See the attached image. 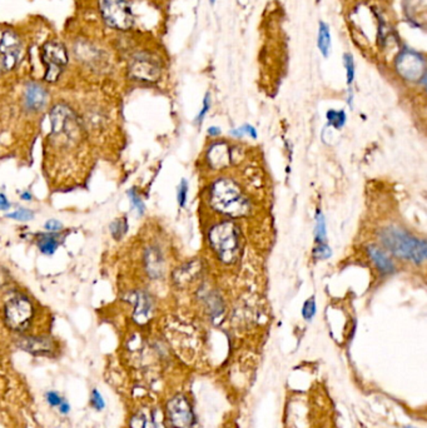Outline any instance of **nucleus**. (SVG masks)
<instances>
[{
    "mask_svg": "<svg viewBox=\"0 0 427 428\" xmlns=\"http://www.w3.org/2000/svg\"><path fill=\"white\" fill-rule=\"evenodd\" d=\"M50 125L53 135L68 141H75L80 135V123L77 114L68 105H58L50 112Z\"/></svg>",
    "mask_w": 427,
    "mask_h": 428,
    "instance_id": "nucleus-5",
    "label": "nucleus"
},
{
    "mask_svg": "<svg viewBox=\"0 0 427 428\" xmlns=\"http://www.w3.org/2000/svg\"><path fill=\"white\" fill-rule=\"evenodd\" d=\"M22 54V43L12 31H3L0 36V73L12 70Z\"/></svg>",
    "mask_w": 427,
    "mask_h": 428,
    "instance_id": "nucleus-9",
    "label": "nucleus"
},
{
    "mask_svg": "<svg viewBox=\"0 0 427 428\" xmlns=\"http://www.w3.org/2000/svg\"><path fill=\"white\" fill-rule=\"evenodd\" d=\"M403 10L409 20L421 25L426 15V0H403Z\"/></svg>",
    "mask_w": 427,
    "mask_h": 428,
    "instance_id": "nucleus-18",
    "label": "nucleus"
},
{
    "mask_svg": "<svg viewBox=\"0 0 427 428\" xmlns=\"http://www.w3.org/2000/svg\"><path fill=\"white\" fill-rule=\"evenodd\" d=\"M214 1H216V0H211V3H212V4H214Z\"/></svg>",
    "mask_w": 427,
    "mask_h": 428,
    "instance_id": "nucleus-41",
    "label": "nucleus"
},
{
    "mask_svg": "<svg viewBox=\"0 0 427 428\" xmlns=\"http://www.w3.org/2000/svg\"><path fill=\"white\" fill-rule=\"evenodd\" d=\"M209 201L217 212L233 218L244 217L250 213V201L237 184L227 178H220L212 184Z\"/></svg>",
    "mask_w": 427,
    "mask_h": 428,
    "instance_id": "nucleus-1",
    "label": "nucleus"
},
{
    "mask_svg": "<svg viewBox=\"0 0 427 428\" xmlns=\"http://www.w3.org/2000/svg\"><path fill=\"white\" fill-rule=\"evenodd\" d=\"M208 162L214 168H223L230 163L231 160V152L226 143H214L211 148L208 149Z\"/></svg>",
    "mask_w": 427,
    "mask_h": 428,
    "instance_id": "nucleus-16",
    "label": "nucleus"
},
{
    "mask_svg": "<svg viewBox=\"0 0 427 428\" xmlns=\"http://www.w3.org/2000/svg\"><path fill=\"white\" fill-rule=\"evenodd\" d=\"M167 413L173 428H192L195 415L187 398L178 395L167 404Z\"/></svg>",
    "mask_w": 427,
    "mask_h": 428,
    "instance_id": "nucleus-10",
    "label": "nucleus"
},
{
    "mask_svg": "<svg viewBox=\"0 0 427 428\" xmlns=\"http://www.w3.org/2000/svg\"><path fill=\"white\" fill-rule=\"evenodd\" d=\"M8 218H13V220H19V222H27V220H31L34 218L33 212L29 209L20 208L13 213L6 214Z\"/></svg>",
    "mask_w": 427,
    "mask_h": 428,
    "instance_id": "nucleus-30",
    "label": "nucleus"
},
{
    "mask_svg": "<svg viewBox=\"0 0 427 428\" xmlns=\"http://www.w3.org/2000/svg\"><path fill=\"white\" fill-rule=\"evenodd\" d=\"M128 196L130 202L133 204V207L138 211V213L141 214V215L144 213V209H146L144 208V204L142 202L141 197L135 193V190H129Z\"/></svg>",
    "mask_w": 427,
    "mask_h": 428,
    "instance_id": "nucleus-32",
    "label": "nucleus"
},
{
    "mask_svg": "<svg viewBox=\"0 0 427 428\" xmlns=\"http://www.w3.org/2000/svg\"><path fill=\"white\" fill-rule=\"evenodd\" d=\"M343 63H345V69H346V77H347V84H351L354 79V56L346 53L343 55Z\"/></svg>",
    "mask_w": 427,
    "mask_h": 428,
    "instance_id": "nucleus-26",
    "label": "nucleus"
},
{
    "mask_svg": "<svg viewBox=\"0 0 427 428\" xmlns=\"http://www.w3.org/2000/svg\"><path fill=\"white\" fill-rule=\"evenodd\" d=\"M20 197H22V199H24V201H31V193H28V192H25V193H23Z\"/></svg>",
    "mask_w": 427,
    "mask_h": 428,
    "instance_id": "nucleus-40",
    "label": "nucleus"
},
{
    "mask_svg": "<svg viewBox=\"0 0 427 428\" xmlns=\"http://www.w3.org/2000/svg\"><path fill=\"white\" fill-rule=\"evenodd\" d=\"M407 428H411V427H407Z\"/></svg>",
    "mask_w": 427,
    "mask_h": 428,
    "instance_id": "nucleus-42",
    "label": "nucleus"
},
{
    "mask_svg": "<svg viewBox=\"0 0 427 428\" xmlns=\"http://www.w3.org/2000/svg\"><path fill=\"white\" fill-rule=\"evenodd\" d=\"M146 267L152 278H158L163 273V258L157 248H149L146 252Z\"/></svg>",
    "mask_w": 427,
    "mask_h": 428,
    "instance_id": "nucleus-19",
    "label": "nucleus"
},
{
    "mask_svg": "<svg viewBox=\"0 0 427 428\" xmlns=\"http://www.w3.org/2000/svg\"><path fill=\"white\" fill-rule=\"evenodd\" d=\"M367 253H368L370 258L373 259L375 266H376L384 275H392V273H395L396 267H395V264L392 262V259H391L380 247L373 245H368V247H367Z\"/></svg>",
    "mask_w": 427,
    "mask_h": 428,
    "instance_id": "nucleus-17",
    "label": "nucleus"
},
{
    "mask_svg": "<svg viewBox=\"0 0 427 428\" xmlns=\"http://www.w3.org/2000/svg\"><path fill=\"white\" fill-rule=\"evenodd\" d=\"M99 9L105 24L113 29L128 31L135 24L132 8L126 0H99Z\"/></svg>",
    "mask_w": 427,
    "mask_h": 428,
    "instance_id": "nucleus-4",
    "label": "nucleus"
},
{
    "mask_svg": "<svg viewBox=\"0 0 427 428\" xmlns=\"http://www.w3.org/2000/svg\"><path fill=\"white\" fill-rule=\"evenodd\" d=\"M48 99L47 91L37 83H31L27 86L25 92V105L31 110H40Z\"/></svg>",
    "mask_w": 427,
    "mask_h": 428,
    "instance_id": "nucleus-15",
    "label": "nucleus"
},
{
    "mask_svg": "<svg viewBox=\"0 0 427 428\" xmlns=\"http://www.w3.org/2000/svg\"><path fill=\"white\" fill-rule=\"evenodd\" d=\"M208 135L211 137H218L220 135V129L218 127H209L208 128Z\"/></svg>",
    "mask_w": 427,
    "mask_h": 428,
    "instance_id": "nucleus-38",
    "label": "nucleus"
},
{
    "mask_svg": "<svg viewBox=\"0 0 427 428\" xmlns=\"http://www.w3.org/2000/svg\"><path fill=\"white\" fill-rule=\"evenodd\" d=\"M128 72L132 79L154 83L160 77V66L148 55H138L130 61Z\"/></svg>",
    "mask_w": 427,
    "mask_h": 428,
    "instance_id": "nucleus-11",
    "label": "nucleus"
},
{
    "mask_svg": "<svg viewBox=\"0 0 427 428\" xmlns=\"http://www.w3.org/2000/svg\"><path fill=\"white\" fill-rule=\"evenodd\" d=\"M318 49L324 58H329L331 52V33L330 26L321 22L320 23V31H318L317 39Z\"/></svg>",
    "mask_w": 427,
    "mask_h": 428,
    "instance_id": "nucleus-20",
    "label": "nucleus"
},
{
    "mask_svg": "<svg viewBox=\"0 0 427 428\" xmlns=\"http://www.w3.org/2000/svg\"><path fill=\"white\" fill-rule=\"evenodd\" d=\"M208 309L212 316H220L223 312V303L218 296H209L207 300Z\"/></svg>",
    "mask_w": 427,
    "mask_h": 428,
    "instance_id": "nucleus-25",
    "label": "nucleus"
},
{
    "mask_svg": "<svg viewBox=\"0 0 427 428\" xmlns=\"http://www.w3.org/2000/svg\"><path fill=\"white\" fill-rule=\"evenodd\" d=\"M209 108H211V95H209V93H207V94H206V97H204V100H203V107H202V110L200 112L198 116L195 118V122H203V118H204L206 114H207Z\"/></svg>",
    "mask_w": 427,
    "mask_h": 428,
    "instance_id": "nucleus-33",
    "label": "nucleus"
},
{
    "mask_svg": "<svg viewBox=\"0 0 427 428\" xmlns=\"http://www.w3.org/2000/svg\"><path fill=\"white\" fill-rule=\"evenodd\" d=\"M9 207H10V204L8 202L6 197L3 193H0V211H6Z\"/></svg>",
    "mask_w": 427,
    "mask_h": 428,
    "instance_id": "nucleus-37",
    "label": "nucleus"
},
{
    "mask_svg": "<svg viewBox=\"0 0 427 428\" xmlns=\"http://www.w3.org/2000/svg\"><path fill=\"white\" fill-rule=\"evenodd\" d=\"M130 428H165V426L158 410L144 408L133 416L130 421Z\"/></svg>",
    "mask_w": 427,
    "mask_h": 428,
    "instance_id": "nucleus-14",
    "label": "nucleus"
},
{
    "mask_svg": "<svg viewBox=\"0 0 427 428\" xmlns=\"http://www.w3.org/2000/svg\"><path fill=\"white\" fill-rule=\"evenodd\" d=\"M231 135L237 138H242L244 135H250L252 139H257V130L250 124H244L241 128L231 130Z\"/></svg>",
    "mask_w": 427,
    "mask_h": 428,
    "instance_id": "nucleus-28",
    "label": "nucleus"
},
{
    "mask_svg": "<svg viewBox=\"0 0 427 428\" xmlns=\"http://www.w3.org/2000/svg\"><path fill=\"white\" fill-rule=\"evenodd\" d=\"M59 406H61V413H68V412H69V404H68L67 402L61 401V404H59Z\"/></svg>",
    "mask_w": 427,
    "mask_h": 428,
    "instance_id": "nucleus-39",
    "label": "nucleus"
},
{
    "mask_svg": "<svg viewBox=\"0 0 427 428\" xmlns=\"http://www.w3.org/2000/svg\"><path fill=\"white\" fill-rule=\"evenodd\" d=\"M326 118L329 121V124H331L336 129L342 128L346 123V119H347L343 110H338V112L337 110H329L327 114H326Z\"/></svg>",
    "mask_w": 427,
    "mask_h": 428,
    "instance_id": "nucleus-23",
    "label": "nucleus"
},
{
    "mask_svg": "<svg viewBox=\"0 0 427 428\" xmlns=\"http://www.w3.org/2000/svg\"><path fill=\"white\" fill-rule=\"evenodd\" d=\"M397 73L403 79L410 82H420L426 78V61L420 53L415 50L406 49L397 55L395 61Z\"/></svg>",
    "mask_w": 427,
    "mask_h": 428,
    "instance_id": "nucleus-8",
    "label": "nucleus"
},
{
    "mask_svg": "<svg viewBox=\"0 0 427 428\" xmlns=\"http://www.w3.org/2000/svg\"><path fill=\"white\" fill-rule=\"evenodd\" d=\"M40 58L45 66L44 80L48 83H55L59 79L64 68L68 64V53L66 47L58 42H48L40 50Z\"/></svg>",
    "mask_w": 427,
    "mask_h": 428,
    "instance_id": "nucleus-6",
    "label": "nucleus"
},
{
    "mask_svg": "<svg viewBox=\"0 0 427 428\" xmlns=\"http://www.w3.org/2000/svg\"><path fill=\"white\" fill-rule=\"evenodd\" d=\"M128 231V222L126 218L117 220L110 224V232L116 239L122 238L123 236Z\"/></svg>",
    "mask_w": 427,
    "mask_h": 428,
    "instance_id": "nucleus-24",
    "label": "nucleus"
},
{
    "mask_svg": "<svg viewBox=\"0 0 427 428\" xmlns=\"http://www.w3.org/2000/svg\"><path fill=\"white\" fill-rule=\"evenodd\" d=\"M313 254L317 259H327V258L331 257L332 252H331V248L327 245V243H324V245H316Z\"/></svg>",
    "mask_w": 427,
    "mask_h": 428,
    "instance_id": "nucleus-31",
    "label": "nucleus"
},
{
    "mask_svg": "<svg viewBox=\"0 0 427 428\" xmlns=\"http://www.w3.org/2000/svg\"><path fill=\"white\" fill-rule=\"evenodd\" d=\"M327 238V231H326V222L322 212L317 209L316 212V226H315V240L316 245H324Z\"/></svg>",
    "mask_w": 427,
    "mask_h": 428,
    "instance_id": "nucleus-21",
    "label": "nucleus"
},
{
    "mask_svg": "<svg viewBox=\"0 0 427 428\" xmlns=\"http://www.w3.org/2000/svg\"><path fill=\"white\" fill-rule=\"evenodd\" d=\"M19 349L31 355H48L53 351V342L45 337H24L18 342Z\"/></svg>",
    "mask_w": 427,
    "mask_h": 428,
    "instance_id": "nucleus-13",
    "label": "nucleus"
},
{
    "mask_svg": "<svg viewBox=\"0 0 427 428\" xmlns=\"http://www.w3.org/2000/svg\"><path fill=\"white\" fill-rule=\"evenodd\" d=\"M38 245H39V250L43 254L52 256V254H54L55 250L58 247V240L53 234H44Z\"/></svg>",
    "mask_w": 427,
    "mask_h": 428,
    "instance_id": "nucleus-22",
    "label": "nucleus"
},
{
    "mask_svg": "<svg viewBox=\"0 0 427 428\" xmlns=\"http://www.w3.org/2000/svg\"><path fill=\"white\" fill-rule=\"evenodd\" d=\"M45 229L49 231V232H57V231H61V223L59 220H50L45 223Z\"/></svg>",
    "mask_w": 427,
    "mask_h": 428,
    "instance_id": "nucleus-35",
    "label": "nucleus"
},
{
    "mask_svg": "<svg viewBox=\"0 0 427 428\" xmlns=\"http://www.w3.org/2000/svg\"><path fill=\"white\" fill-rule=\"evenodd\" d=\"M34 309L31 300L23 296L14 297L9 300L4 308L6 323L10 330L23 332L31 323Z\"/></svg>",
    "mask_w": 427,
    "mask_h": 428,
    "instance_id": "nucleus-7",
    "label": "nucleus"
},
{
    "mask_svg": "<svg viewBox=\"0 0 427 428\" xmlns=\"http://www.w3.org/2000/svg\"><path fill=\"white\" fill-rule=\"evenodd\" d=\"M211 247L223 263L232 264L241 253V240L237 227L232 222H222L208 234Z\"/></svg>",
    "mask_w": 427,
    "mask_h": 428,
    "instance_id": "nucleus-3",
    "label": "nucleus"
},
{
    "mask_svg": "<svg viewBox=\"0 0 427 428\" xmlns=\"http://www.w3.org/2000/svg\"><path fill=\"white\" fill-rule=\"evenodd\" d=\"M129 302L135 303L133 319H135V322L140 324L147 323L151 319V314H152V300L149 298V296L143 293V292L132 293Z\"/></svg>",
    "mask_w": 427,
    "mask_h": 428,
    "instance_id": "nucleus-12",
    "label": "nucleus"
},
{
    "mask_svg": "<svg viewBox=\"0 0 427 428\" xmlns=\"http://www.w3.org/2000/svg\"><path fill=\"white\" fill-rule=\"evenodd\" d=\"M187 197H188V182L186 179H182L177 190V201L181 207H186Z\"/></svg>",
    "mask_w": 427,
    "mask_h": 428,
    "instance_id": "nucleus-29",
    "label": "nucleus"
},
{
    "mask_svg": "<svg viewBox=\"0 0 427 428\" xmlns=\"http://www.w3.org/2000/svg\"><path fill=\"white\" fill-rule=\"evenodd\" d=\"M380 239L397 257L422 263L426 259V242L416 238L398 227H387L380 232Z\"/></svg>",
    "mask_w": 427,
    "mask_h": 428,
    "instance_id": "nucleus-2",
    "label": "nucleus"
},
{
    "mask_svg": "<svg viewBox=\"0 0 427 428\" xmlns=\"http://www.w3.org/2000/svg\"><path fill=\"white\" fill-rule=\"evenodd\" d=\"M302 314H304V319L306 321H311L315 317V314H316V300H315V297H311V298L306 300L304 308H302Z\"/></svg>",
    "mask_w": 427,
    "mask_h": 428,
    "instance_id": "nucleus-27",
    "label": "nucleus"
},
{
    "mask_svg": "<svg viewBox=\"0 0 427 428\" xmlns=\"http://www.w3.org/2000/svg\"><path fill=\"white\" fill-rule=\"evenodd\" d=\"M47 399H48V404L50 406H59L61 404V399L55 392H49L48 395H47Z\"/></svg>",
    "mask_w": 427,
    "mask_h": 428,
    "instance_id": "nucleus-36",
    "label": "nucleus"
},
{
    "mask_svg": "<svg viewBox=\"0 0 427 428\" xmlns=\"http://www.w3.org/2000/svg\"><path fill=\"white\" fill-rule=\"evenodd\" d=\"M91 404H92L93 407L97 408L98 411L103 410L104 408L103 397H102V395H100L97 390L93 391Z\"/></svg>",
    "mask_w": 427,
    "mask_h": 428,
    "instance_id": "nucleus-34",
    "label": "nucleus"
}]
</instances>
